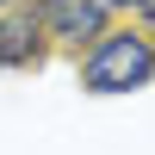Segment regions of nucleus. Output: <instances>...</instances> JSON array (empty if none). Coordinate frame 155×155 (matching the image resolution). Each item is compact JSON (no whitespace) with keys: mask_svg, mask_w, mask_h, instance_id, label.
Listing matches in <instances>:
<instances>
[{"mask_svg":"<svg viewBox=\"0 0 155 155\" xmlns=\"http://www.w3.org/2000/svg\"><path fill=\"white\" fill-rule=\"evenodd\" d=\"M106 6H149V0H106Z\"/></svg>","mask_w":155,"mask_h":155,"instance_id":"nucleus-4","label":"nucleus"},{"mask_svg":"<svg viewBox=\"0 0 155 155\" xmlns=\"http://www.w3.org/2000/svg\"><path fill=\"white\" fill-rule=\"evenodd\" d=\"M50 25H56V37H99L106 31V0H56L50 6Z\"/></svg>","mask_w":155,"mask_h":155,"instance_id":"nucleus-2","label":"nucleus"},{"mask_svg":"<svg viewBox=\"0 0 155 155\" xmlns=\"http://www.w3.org/2000/svg\"><path fill=\"white\" fill-rule=\"evenodd\" d=\"M31 56H37V19H31V12H19V19L0 25V62L19 68V62H31Z\"/></svg>","mask_w":155,"mask_h":155,"instance_id":"nucleus-3","label":"nucleus"},{"mask_svg":"<svg viewBox=\"0 0 155 155\" xmlns=\"http://www.w3.org/2000/svg\"><path fill=\"white\" fill-rule=\"evenodd\" d=\"M155 74V50L143 44V37H99L93 44V56L81 62V81H87V93H130V87H143Z\"/></svg>","mask_w":155,"mask_h":155,"instance_id":"nucleus-1","label":"nucleus"},{"mask_svg":"<svg viewBox=\"0 0 155 155\" xmlns=\"http://www.w3.org/2000/svg\"><path fill=\"white\" fill-rule=\"evenodd\" d=\"M50 6H56V0H50Z\"/></svg>","mask_w":155,"mask_h":155,"instance_id":"nucleus-5","label":"nucleus"},{"mask_svg":"<svg viewBox=\"0 0 155 155\" xmlns=\"http://www.w3.org/2000/svg\"><path fill=\"white\" fill-rule=\"evenodd\" d=\"M0 6H6V0H0Z\"/></svg>","mask_w":155,"mask_h":155,"instance_id":"nucleus-6","label":"nucleus"}]
</instances>
